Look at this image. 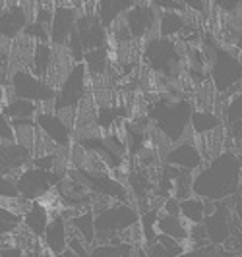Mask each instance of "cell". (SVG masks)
<instances>
[{
	"label": "cell",
	"instance_id": "1",
	"mask_svg": "<svg viewBox=\"0 0 242 257\" xmlns=\"http://www.w3.org/2000/svg\"><path fill=\"white\" fill-rule=\"evenodd\" d=\"M242 161L232 151H221L194 176V195L207 201H225L240 190Z\"/></svg>",
	"mask_w": 242,
	"mask_h": 257
},
{
	"label": "cell",
	"instance_id": "2",
	"mask_svg": "<svg viewBox=\"0 0 242 257\" xmlns=\"http://www.w3.org/2000/svg\"><path fill=\"white\" fill-rule=\"evenodd\" d=\"M194 104L182 97H159L147 106V118L171 143H179L192 126Z\"/></svg>",
	"mask_w": 242,
	"mask_h": 257
},
{
	"label": "cell",
	"instance_id": "3",
	"mask_svg": "<svg viewBox=\"0 0 242 257\" xmlns=\"http://www.w3.org/2000/svg\"><path fill=\"white\" fill-rule=\"evenodd\" d=\"M202 43H204L205 58L209 62L211 85L217 95H225L242 81V60L234 52L221 47L211 35H204Z\"/></svg>",
	"mask_w": 242,
	"mask_h": 257
},
{
	"label": "cell",
	"instance_id": "4",
	"mask_svg": "<svg viewBox=\"0 0 242 257\" xmlns=\"http://www.w3.org/2000/svg\"><path fill=\"white\" fill-rule=\"evenodd\" d=\"M95 211V230H97V240L101 244H111L115 236H120L124 232L132 230L134 226L140 224L141 215L136 207L130 203H120L115 201L113 205H105Z\"/></svg>",
	"mask_w": 242,
	"mask_h": 257
},
{
	"label": "cell",
	"instance_id": "5",
	"mask_svg": "<svg viewBox=\"0 0 242 257\" xmlns=\"http://www.w3.org/2000/svg\"><path fill=\"white\" fill-rule=\"evenodd\" d=\"M141 56L151 72L167 79H177L182 74L184 58L179 49V43L173 37H151L145 43Z\"/></svg>",
	"mask_w": 242,
	"mask_h": 257
},
{
	"label": "cell",
	"instance_id": "6",
	"mask_svg": "<svg viewBox=\"0 0 242 257\" xmlns=\"http://www.w3.org/2000/svg\"><path fill=\"white\" fill-rule=\"evenodd\" d=\"M68 54L74 62H84L90 51L107 47V27L97 12H86L77 18L76 29L68 41Z\"/></svg>",
	"mask_w": 242,
	"mask_h": 257
},
{
	"label": "cell",
	"instance_id": "7",
	"mask_svg": "<svg viewBox=\"0 0 242 257\" xmlns=\"http://www.w3.org/2000/svg\"><path fill=\"white\" fill-rule=\"evenodd\" d=\"M90 79V72L86 62H74L70 68V72L64 76L60 81V87L54 99V112H64V110H76L82 104V101L88 95V81Z\"/></svg>",
	"mask_w": 242,
	"mask_h": 257
},
{
	"label": "cell",
	"instance_id": "8",
	"mask_svg": "<svg viewBox=\"0 0 242 257\" xmlns=\"http://www.w3.org/2000/svg\"><path fill=\"white\" fill-rule=\"evenodd\" d=\"M64 178L66 176L60 170H43L37 167H29L16 176V182H18L22 199L33 203V201L45 199L51 190H54Z\"/></svg>",
	"mask_w": 242,
	"mask_h": 257
},
{
	"label": "cell",
	"instance_id": "9",
	"mask_svg": "<svg viewBox=\"0 0 242 257\" xmlns=\"http://www.w3.org/2000/svg\"><path fill=\"white\" fill-rule=\"evenodd\" d=\"M10 91L16 99H27L37 104L54 103L58 93L51 81L37 77L31 70H16L10 77Z\"/></svg>",
	"mask_w": 242,
	"mask_h": 257
},
{
	"label": "cell",
	"instance_id": "10",
	"mask_svg": "<svg viewBox=\"0 0 242 257\" xmlns=\"http://www.w3.org/2000/svg\"><path fill=\"white\" fill-rule=\"evenodd\" d=\"M72 174L93 195L107 197V199H115V201H120V203H130L128 188L118 178L111 176L109 172H93V170H88V168H74Z\"/></svg>",
	"mask_w": 242,
	"mask_h": 257
},
{
	"label": "cell",
	"instance_id": "11",
	"mask_svg": "<svg viewBox=\"0 0 242 257\" xmlns=\"http://www.w3.org/2000/svg\"><path fill=\"white\" fill-rule=\"evenodd\" d=\"M77 145L88 151V153L97 155L99 159L105 161V165L111 170H118L124 165V157H126V145L116 138V134L109 136H86L79 138Z\"/></svg>",
	"mask_w": 242,
	"mask_h": 257
},
{
	"label": "cell",
	"instance_id": "12",
	"mask_svg": "<svg viewBox=\"0 0 242 257\" xmlns=\"http://www.w3.org/2000/svg\"><path fill=\"white\" fill-rule=\"evenodd\" d=\"M77 8L76 6H68V4H56L54 14H52V22L49 26L51 31V43L54 47H66L68 41L72 37L74 29L77 24Z\"/></svg>",
	"mask_w": 242,
	"mask_h": 257
},
{
	"label": "cell",
	"instance_id": "13",
	"mask_svg": "<svg viewBox=\"0 0 242 257\" xmlns=\"http://www.w3.org/2000/svg\"><path fill=\"white\" fill-rule=\"evenodd\" d=\"M39 132L58 147H70L72 128L64 122V118L54 110H39L35 116Z\"/></svg>",
	"mask_w": 242,
	"mask_h": 257
},
{
	"label": "cell",
	"instance_id": "14",
	"mask_svg": "<svg viewBox=\"0 0 242 257\" xmlns=\"http://www.w3.org/2000/svg\"><path fill=\"white\" fill-rule=\"evenodd\" d=\"M204 228L209 244H225L232 236V217H230L229 207L225 205V203H221V201H217L215 209L205 217Z\"/></svg>",
	"mask_w": 242,
	"mask_h": 257
},
{
	"label": "cell",
	"instance_id": "15",
	"mask_svg": "<svg viewBox=\"0 0 242 257\" xmlns=\"http://www.w3.org/2000/svg\"><path fill=\"white\" fill-rule=\"evenodd\" d=\"M159 18H157V10L151 2H143V4H136L134 8H130L124 14V24L130 29L132 37L136 41L143 39L147 33H151L153 27L157 26Z\"/></svg>",
	"mask_w": 242,
	"mask_h": 257
},
{
	"label": "cell",
	"instance_id": "16",
	"mask_svg": "<svg viewBox=\"0 0 242 257\" xmlns=\"http://www.w3.org/2000/svg\"><path fill=\"white\" fill-rule=\"evenodd\" d=\"M165 165L184 168V170H190V172H198L204 167V155L194 142H179L167 151Z\"/></svg>",
	"mask_w": 242,
	"mask_h": 257
},
{
	"label": "cell",
	"instance_id": "17",
	"mask_svg": "<svg viewBox=\"0 0 242 257\" xmlns=\"http://www.w3.org/2000/svg\"><path fill=\"white\" fill-rule=\"evenodd\" d=\"M0 167H2V176H12L14 172H22L26 170L27 165H31L33 157H31V147H27L24 143H2L0 145Z\"/></svg>",
	"mask_w": 242,
	"mask_h": 257
},
{
	"label": "cell",
	"instance_id": "18",
	"mask_svg": "<svg viewBox=\"0 0 242 257\" xmlns=\"http://www.w3.org/2000/svg\"><path fill=\"white\" fill-rule=\"evenodd\" d=\"M27 26H29V22H27V10L24 4H10V6L2 8V14H0V35H2L4 43L20 37V33H24Z\"/></svg>",
	"mask_w": 242,
	"mask_h": 257
},
{
	"label": "cell",
	"instance_id": "19",
	"mask_svg": "<svg viewBox=\"0 0 242 257\" xmlns=\"http://www.w3.org/2000/svg\"><path fill=\"white\" fill-rule=\"evenodd\" d=\"M43 244L45 247L51 251L52 257L60 255L62 251L68 249L70 244V236H68V222L62 215H52L51 222H49V228L43 236Z\"/></svg>",
	"mask_w": 242,
	"mask_h": 257
},
{
	"label": "cell",
	"instance_id": "20",
	"mask_svg": "<svg viewBox=\"0 0 242 257\" xmlns=\"http://www.w3.org/2000/svg\"><path fill=\"white\" fill-rule=\"evenodd\" d=\"M52 215L49 213V207L45 205V201H33L29 209L24 213V226L27 232H31L33 236L43 238L45 232L49 228Z\"/></svg>",
	"mask_w": 242,
	"mask_h": 257
},
{
	"label": "cell",
	"instance_id": "21",
	"mask_svg": "<svg viewBox=\"0 0 242 257\" xmlns=\"http://www.w3.org/2000/svg\"><path fill=\"white\" fill-rule=\"evenodd\" d=\"M215 209L213 201L202 199L198 195H190L188 199L180 201V217L186 220L188 224L196 226V224H204L205 217Z\"/></svg>",
	"mask_w": 242,
	"mask_h": 257
},
{
	"label": "cell",
	"instance_id": "22",
	"mask_svg": "<svg viewBox=\"0 0 242 257\" xmlns=\"http://www.w3.org/2000/svg\"><path fill=\"white\" fill-rule=\"evenodd\" d=\"M157 228H159V234L169 236V238L177 240L180 244H186L190 240V228L186 226L184 219L177 217V215H167V213H163V209H161V215H159Z\"/></svg>",
	"mask_w": 242,
	"mask_h": 257
},
{
	"label": "cell",
	"instance_id": "23",
	"mask_svg": "<svg viewBox=\"0 0 242 257\" xmlns=\"http://www.w3.org/2000/svg\"><path fill=\"white\" fill-rule=\"evenodd\" d=\"M134 6H136V0H97L95 12L99 14L103 26L109 29V27H113V24L120 16H124Z\"/></svg>",
	"mask_w": 242,
	"mask_h": 257
},
{
	"label": "cell",
	"instance_id": "24",
	"mask_svg": "<svg viewBox=\"0 0 242 257\" xmlns=\"http://www.w3.org/2000/svg\"><path fill=\"white\" fill-rule=\"evenodd\" d=\"M52 62H54V52L49 43H35L31 52V72L41 79H47L51 76Z\"/></svg>",
	"mask_w": 242,
	"mask_h": 257
},
{
	"label": "cell",
	"instance_id": "25",
	"mask_svg": "<svg viewBox=\"0 0 242 257\" xmlns=\"http://www.w3.org/2000/svg\"><path fill=\"white\" fill-rule=\"evenodd\" d=\"M70 226H72L74 234H77L88 245L95 244V240H97V230H95V211H93L91 207L90 209H86V211H82V213H77V215H74V217L70 219Z\"/></svg>",
	"mask_w": 242,
	"mask_h": 257
},
{
	"label": "cell",
	"instance_id": "26",
	"mask_svg": "<svg viewBox=\"0 0 242 257\" xmlns=\"http://www.w3.org/2000/svg\"><path fill=\"white\" fill-rule=\"evenodd\" d=\"M225 122H223V118L221 116H217L215 112H211V110H194V114H192V132H194V136H209V134H213L215 130H219L223 126Z\"/></svg>",
	"mask_w": 242,
	"mask_h": 257
},
{
	"label": "cell",
	"instance_id": "27",
	"mask_svg": "<svg viewBox=\"0 0 242 257\" xmlns=\"http://www.w3.org/2000/svg\"><path fill=\"white\" fill-rule=\"evenodd\" d=\"M188 27L190 24L182 12H163L161 10V16H159V35L161 37L175 39V35H182Z\"/></svg>",
	"mask_w": 242,
	"mask_h": 257
},
{
	"label": "cell",
	"instance_id": "28",
	"mask_svg": "<svg viewBox=\"0 0 242 257\" xmlns=\"http://www.w3.org/2000/svg\"><path fill=\"white\" fill-rule=\"evenodd\" d=\"M39 112V104L27 99H16L10 103H2V114L8 116L10 120H35Z\"/></svg>",
	"mask_w": 242,
	"mask_h": 257
},
{
	"label": "cell",
	"instance_id": "29",
	"mask_svg": "<svg viewBox=\"0 0 242 257\" xmlns=\"http://www.w3.org/2000/svg\"><path fill=\"white\" fill-rule=\"evenodd\" d=\"M136 245L132 242H111L97 244L90 249V257H136Z\"/></svg>",
	"mask_w": 242,
	"mask_h": 257
},
{
	"label": "cell",
	"instance_id": "30",
	"mask_svg": "<svg viewBox=\"0 0 242 257\" xmlns=\"http://www.w3.org/2000/svg\"><path fill=\"white\" fill-rule=\"evenodd\" d=\"M145 251L149 257H180L182 253H186V244H180L169 236L159 234V240L145 247Z\"/></svg>",
	"mask_w": 242,
	"mask_h": 257
},
{
	"label": "cell",
	"instance_id": "31",
	"mask_svg": "<svg viewBox=\"0 0 242 257\" xmlns=\"http://www.w3.org/2000/svg\"><path fill=\"white\" fill-rule=\"evenodd\" d=\"M159 215H161V209H159V207L147 209V211L141 215L140 228H141V238H143V247H149V245L155 244V242L159 240V228H157Z\"/></svg>",
	"mask_w": 242,
	"mask_h": 257
},
{
	"label": "cell",
	"instance_id": "32",
	"mask_svg": "<svg viewBox=\"0 0 242 257\" xmlns=\"http://www.w3.org/2000/svg\"><path fill=\"white\" fill-rule=\"evenodd\" d=\"M22 224H24V215L16 213L10 205L2 203V207H0V234H2V238L14 236Z\"/></svg>",
	"mask_w": 242,
	"mask_h": 257
},
{
	"label": "cell",
	"instance_id": "33",
	"mask_svg": "<svg viewBox=\"0 0 242 257\" xmlns=\"http://www.w3.org/2000/svg\"><path fill=\"white\" fill-rule=\"evenodd\" d=\"M84 62H86V66H88L90 77L103 76L105 70H107V66H109V51H107V47L90 51L86 56H84Z\"/></svg>",
	"mask_w": 242,
	"mask_h": 257
},
{
	"label": "cell",
	"instance_id": "34",
	"mask_svg": "<svg viewBox=\"0 0 242 257\" xmlns=\"http://www.w3.org/2000/svg\"><path fill=\"white\" fill-rule=\"evenodd\" d=\"M122 118H126V108L122 106H101L97 112V122L103 130H113Z\"/></svg>",
	"mask_w": 242,
	"mask_h": 257
},
{
	"label": "cell",
	"instance_id": "35",
	"mask_svg": "<svg viewBox=\"0 0 242 257\" xmlns=\"http://www.w3.org/2000/svg\"><path fill=\"white\" fill-rule=\"evenodd\" d=\"M223 122L225 126H232L242 122V91L234 93L232 99H229V103L223 108Z\"/></svg>",
	"mask_w": 242,
	"mask_h": 257
},
{
	"label": "cell",
	"instance_id": "36",
	"mask_svg": "<svg viewBox=\"0 0 242 257\" xmlns=\"http://www.w3.org/2000/svg\"><path fill=\"white\" fill-rule=\"evenodd\" d=\"M126 132H128V151L130 155H138L141 151L147 149V136L145 132L132 124H126Z\"/></svg>",
	"mask_w": 242,
	"mask_h": 257
},
{
	"label": "cell",
	"instance_id": "37",
	"mask_svg": "<svg viewBox=\"0 0 242 257\" xmlns=\"http://www.w3.org/2000/svg\"><path fill=\"white\" fill-rule=\"evenodd\" d=\"M24 37L26 39H37V43H49L51 41V31L47 29L45 24H41L37 20L29 22V26L24 31Z\"/></svg>",
	"mask_w": 242,
	"mask_h": 257
},
{
	"label": "cell",
	"instance_id": "38",
	"mask_svg": "<svg viewBox=\"0 0 242 257\" xmlns=\"http://www.w3.org/2000/svg\"><path fill=\"white\" fill-rule=\"evenodd\" d=\"M130 188L138 199H143L151 192V182L145 174H130Z\"/></svg>",
	"mask_w": 242,
	"mask_h": 257
},
{
	"label": "cell",
	"instance_id": "39",
	"mask_svg": "<svg viewBox=\"0 0 242 257\" xmlns=\"http://www.w3.org/2000/svg\"><path fill=\"white\" fill-rule=\"evenodd\" d=\"M0 197L2 201H16L20 199V190H18V182L12 176H2L0 180Z\"/></svg>",
	"mask_w": 242,
	"mask_h": 257
},
{
	"label": "cell",
	"instance_id": "40",
	"mask_svg": "<svg viewBox=\"0 0 242 257\" xmlns=\"http://www.w3.org/2000/svg\"><path fill=\"white\" fill-rule=\"evenodd\" d=\"M232 16H234V18L230 20L229 35H230V41L242 51V10L236 14H232Z\"/></svg>",
	"mask_w": 242,
	"mask_h": 257
},
{
	"label": "cell",
	"instance_id": "41",
	"mask_svg": "<svg viewBox=\"0 0 242 257\" xmlns=\"http://www.w3.org/2000/svg\"><path fill=\"white\" fill-rule=\"evenodd\" d=\"M0 140L2 143L16 142V130H14L12 120L4 114H0Z\"/></svg>",
	"mask_w": 242,
	"mask_h": 257
},
{
	"label": "cell",
	"instance_id": "42",
	"mask_svg": "<svg viewBox=\"0 0 242 257\" xmlns=\"http://www.w3.org/2000/svg\"><path fill=\"white\" fill-rule=\"evenodd\" d=\"M209 2L215 6L217 10H221L223 14H229V16L242 10V0H209Z\"/></svg>",
	"mask_w": 242,
	"mask_h": 257
},
{
	"label": "cell",
	"instance_id": "43",
	"mask_svg": "<svg viewBox=\"0 0 242 257\" xmlns=\"http://www.w3.org/2000/svg\"><path fill=\"white\" fill-rule=\"evenodd\" d=\"M56 161H58V155H54V153L37 155V157L31 161V167L43 168V170H54V167H56Z\"/></svg>",
	"mask_w": 242,
	"mask_h": 257
},
{
	"label": "cell",
	"instance_id": "44",
	"mask_svg": "<svg viewBox=\"0 0 242 257\" xmlns=\"http://www.w3.org/2000/svg\"><path fill=\"white\" fill-rule=\"evenodd\" d=\"M155 8H161L163 12H182L184 14V10H188L182 2H179V0H149Z\"/></svg>",
	"mask_w": 242,
	"mask_h": 257
},
{
	"label": "cell",
	"instance_id": "45",
	"mask_svg": "<svg viewBox=\"0 0 242 257\" xmlns=\"http://www.w3.org/2000/svg\"><path fill=\"white\" fill-rule=\"evenodd\" d=\"M0 257H27L26 251L18 244H2L0 247Z\"/></svg>",
	"mask_w": 242,
	"mask_h": 257
},
{
	"label": "cell",
	"instance_id": "46",
	"mask_svg": "<svg viewBox=\"0 0 242 257\" xmlns=\"http://www.w3.org/2000/svg\"><path fill=\"white\" fill-rule=\"evenodd\" d=\"M163 213L180 217V199L179 197H169V199H165V203H163Z\"/></svg>",
	"mask_w": 242,
	"mask_h": 257
},
{
	"label": "cell",
	"instance_id": "47",
	"mask_svg": "<svg viewBox=\"0 0 242 257\" xmlns=\"http://www.w3.org/2000/svg\"><path fill=\"white\" fill-rule=\"evenodd\" d=\"M188 10H194L198 14H204L205 12V0H180Z\"/></svg>",
	"mask_w": 242,
	"mask_h": 257
},
{
	"label": "cell",
	"instance_id": "48",
	"mask_svg": "<svg viewBox=\"0 0 242 257\" xmlns=\"http://www.w3.org/2000/svg\"><path fill=\"white\" fill-rule=\"evenodd\" d=\"M227 134H229V138H232V140L242 142V122L232 124V126H227Z\"/></svg>",
	"mask_w": 242,
	"mask_h": 257
},
{
	"label": "cell",
	"instance_id": "49",
	"mask_svg": "<svg viewBox=\"0 0 242 257\" xmlns=\"http://www.w3.org/2000/svg\"><path fill=\"white\" fill-rule=\"evenodd\" d=\"M56 257H79L76 253V251H72V249H70V247H68V249H66V251H62V253H60V255H56Z\"/></svg>",
	"mask_w": 242,
	"mask_h": 257
},
{
	"label": "cell",
	"instance_id": "50",
	"mask_svg": "<svg viewBox=\"0 0 242 257\" xmlns=\"http://www.w3.org/2000/svg\"><path fill=\"white\" fill-rule=\"evenodd\" d=\"M136 257H149V255H147V251H145V247H143V245L136 249Z\"/></svg>",
	"mask_w": 242,
	"mask_h": 257
},
{
	"label": "cell",
	"instance_id": "51",
	"mask_svg": "<svg viewBox=\"0 0 242 257\" xmlns=\"http://www.w3.org/2000/svg\"><path fill=\"white\" fill-rule=\"evenodd\" d=\"M236 217H238V220H240L242 224V205H236Z\"/></svg>",
	"mask_w": 242,
	"mask_h": 257
},
{
	"label": "cell",
	"instance_id": "52",
	"mask_svg": "<svg viewBox=\"0 0 242 257\" xmlns=\"http://www.w3.org/2000/svg\"><path fill=\"white\" fill-rule=\"evenodd\" d=\"M72 2H74V6H76V8H79V6H82V0H72Z\"/></svg>",
	"mask_w": 242,
	"mask_h": 257
},
{
	"label": "cell",
	"instance_id": "53",
	"mask_svg": "<svg viewBox=\"0 0 242 257\" xmlns=\"http://www.w3.org/2000/svg\"><path fill=\"white\" fill-rule=\"evenodd\" d=\"M147 2H149V0H147Z\"/></svg>",
	"mask_w": 242,
	"mask_h": 257
},
{
	"label": "cell",
	"instance_id": "54",
	"mask_svg": "<svg viewBox=\"0 0 242 257\" xmlns=\"http://www.w3.org/2000/svg\"><path fill=\"white\" fill-rule=\"evenodd\" d=\"M49 2H51V0H49Z\"/></svg>",
	"mask_w": 242,
	"mask_h": 257
}]
</instances>
